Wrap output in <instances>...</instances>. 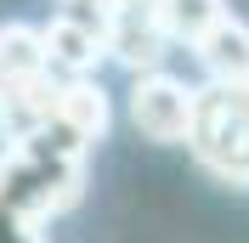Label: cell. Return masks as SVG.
Returning a JSON list of instances; mask_svg holds the SVG:
<instances>
[{
	"mask_svg": "<svg viewBox=\"0 0 249 243\" xmlns=\"http://www.w3.org/2000/svg\"><path fill=\"white\" fill-rule=\"evenodd\" d=\"M187 147L215 181L249 187V85H198Z\"/></svg>",
	"mask_w": 249,
	"mask_h": 243,
	"instance_id": "2",
	"label": "cell"
},
{
	"mask_svg": "<svg viewBox=\"0 0 249 243\" xmlns=\"http://www.w3.org/2000/svg\"><path fill=\"white\" fill-rule=\"evenodd\" d=\"M102 57H108V40H102V29H85V23H74V17H51L46 23V68L62 79H91L96 68H102Z\"/></svg>",
	"mask_w": 249,
	"mask_h": 243,
	"instance_id": "7",
	"label": "cell"
},
{
	"mask_svg": "<svg viewBox=\"0 0 249 243\" xmlns=\"http://www.w3.org/2000/svg\"><path fill=\"white\" fill-rule=\"evenodd\" d=\"M57 74H34V79H6L0 85V147H23L51 124L57 113Z\"/></svg>",
	"mask_w": 249,
	"mask_h": 243,
	"instance_id": "6",
	"label": "cell"
},
{
	"mask_svg": "<svg viewBox=\"0 0 249 243\" xmlns=\"http://www.w3.org/2000/svg\"><path fill=\"white\" fill-rule=\"evenodd\" d=\"M193 51H198L210 85H249V23H244V17L227 12Z\"/></svg>",
	"mask_w": 249,
	"mask_h": 243,
	"instance_id": "8",
	"label": "cell"
},
{
	"mask_svg": "<svg viewBox=\"0 0 249 243\" xmlns=\"http://www.w3.org/2000/svg\"><path fill=\"white\" fill-rule=\"evenodd\" d=\"M193 102H198V85H187L176 74H142L130 85V124H136L147 141H187L193 130Z\"/></svg>",
	"mask_w": 249,
	"mask_h": 243,
	"instance_id": "3",
	"label": "cell"
},
{
	"mask_svg": "<svg viewBox=\"0 0 249 243\" xmlns=\"http://www.w3.org/2000/svg\"><path fill=\"white\" fill-rule=\"evenodd\" d=\"M46 68V29L34 23H0V85L6 79H34Z\"/></svg>",
	"mask_w": 249,
	"mask_h": 243,
	"instance_id": "9",
	"label": "cell"
},
{
	"mask_svg": "<svg viewBox=\"0 0 249 243\" xmlns=\"http://www.w3.org/2000/svg\"><path fill=\"white\" fill-rule=\"evenodd\" d=\"M79 192H85V153L57 147L51 136H34L23 147L0 153V204L17 209L23 221H34V226L74 209Z\"/></svg>",
	"mask_w": 249,
	"mask_h": 243,
	"instance_id": "1",
	"label": "cell"
},
{
	"mask_svg": "<svg viewBox=\"0 0 249 243\" xmlns=\"http://www.w3.org/2000/svg\"><path fill=\"white\" fill-rule=\"evenodd\" d=\"M147 6H153V0H147Z\"/></svg>",
	"mask_w": 249,
	"mask_h": 243,
	"instance_id": "12",
	"label": "cell"
},
{
	"mask_svg": "<svg viewBox=\"0 0 249 243\" xmlns=\"http://www.w3.org/2000/svg\"><path fill=\"white\" fill-rule=\"evenodd\" d=\"M0 243H46V238H40V226H34V221H23L17 209H6V204H0Z\"/></svg>",
	"mask_w": 249,
	"mask_h": 243,
	"instance_id": "11",
	"label": "cell"
},
{
	"mask_svg": "<svg viewBox=\"0 0 249 243\" xmlns=\"http://www.w3.org/2000/svg\"><path fill=\"white\" fill-rule=\"evenodd\" d=\"M108 124H113V107H108V91H102L96 79H62L57 113H51V124L40 136H51L68 153H91L96 141L108 136Z\"/></svg>",
	"mask_w": 249,
	"mask_h": 243,
	"instance_id": "4",
	"label": "cell"
},
{
	"mask_svg": "<svg viewBox=\"0 0 249 243\" xmlns=\"http://www.w3.org/2000/svg\"><path fill=\"white\" fill-rule=\"evenodd\" d=\"M153 12H159V29L170 34V40L198 46L204 34L227 17V0H153Z\"/></svg>",
	"mask_w": 249,
	"mask_h": 243,
	"instance_id": "10",
	"label": "cell"
},
{
	"mask_svg": "<svg viewBox=\"0 0 249 243\" xmlns=\"http://www.w3.org/2000/svg\"><path fill=\"white\" fill-rule=\"evenodd\" d=\"M102 40H108V57L124 62L136 79H142V74H159L164 57H170V51H164V46H170V34L159 29V12L147 6V0H119Z\"/></svg>",
	"mask_w": 249,
	"mask_h": 243,
	"instance_id": "5",
	"label": "cell"
}]
</instances>
